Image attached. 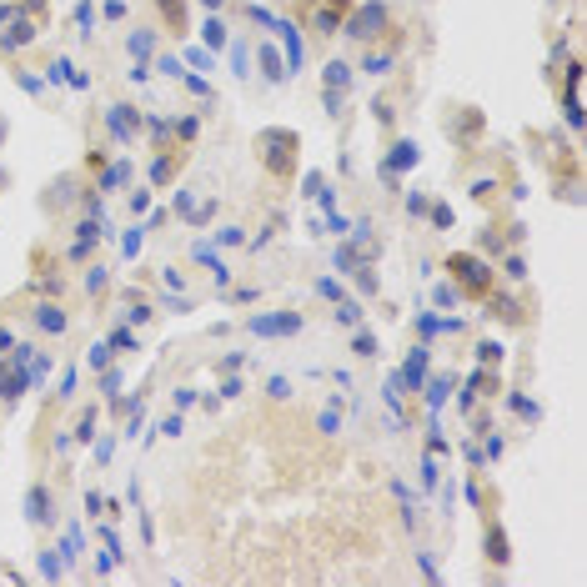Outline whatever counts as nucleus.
Returning a JSON list of instances; mask_svg holds the SVG:
<instances>
[{
    "mask_svg": "<svg viewBox=\"0 0 587 587\" xmlns=\"http://www.w3.org/2000/svg\"><path fill=\"white\" fill-rule=\"evenodd\" d=\"M256 146L267 151V166L276 171V176H286V171H292V146H296L292 131H261V140H256Z\"/></svg>",
    "mask_w": 587,
    "mask_h": 587,
    "instance_id": "f257e3e1",
    "label": "nucleus"
},
{
    "mask_svg": "<svg viewBox=\"0 0 587 587\" xmlns=\"http://www.w3.org/2000/svg\"><path fill=\"white\" fill-rule=\"evenodd\" d=\"M382 26H387V5H362V11L346 21V36L352 40H377Z\"/></svg>",
    "mask_w": 587,
    "mask_h": 587,
    "instance_id": "f03ea898",
    "label": "nucleus"
},
{
    "mask_svg": "<svg viewBox=\"0 0 587 587\" xmlns=\"http://www.w3.org/2000/svg\"><path fill=\"white\" fill-rule=\"evenodd\" d=\"M447 267L457 271V281L467 286V292H487V286H492V271H487L477 256H452Z\"/></svg>",
    "mask_w": 587,
    "mask_h": 587,
    "instance_id": "7ed1b4c3",
    "label": "nucleus"
},
{
    "mask_svg": "<svg viewBox=\"0 0 587 587\" xmlns=\"http://www.w3.org/2000/svg\"><path fill=\"white\" fill-rule=\"evenodd\" d=\"M296 327H302V317H256L251 321V332H261V336H286Z\"/></svg>",
    "mask_w": 587,
    "mask_h": 587,
    "instance_id": "20e7f679",
    "label": "nucleus"
},
{
    "mask_svg": "<svg viewBox=\"0 0 587 587\" xmlns=\"http://www.w3.org/2000/svg\"><path fill=\"white\" fill-rule=\"evenodd\" d=\"M156 5H161V15H166L176 30H186V0H156Z\"/></svg>",
    "mask_w": 587,
    "mask_h": 587,
    "instance_id": "39448f33",
    "label": "nucleus"
},
{
    "mask_svg": "<svg viewBox=\"0 0 587 587\" xmlns=\"http://www.w3.org/2000/svg\"><path fill=\"white\" fill-rule=\"evenodd\" d=\"M412 161H417V146H412V140H402V146L392 151V161H387V166L402 171V166H412Z\"/></svg>",
    "mask_w": 587,
    "mask_h": 587,
    "instance_id": "423d86ee",
    "label": "nucleus"
},
{
    "mask_svg": "<svg viewBox=\"0 0 587 587\" xmlns=\"http://www.w3.org/2000/svg\"><path fill=\"white\" fill-rule=\"evenodd\" d=\"M261 71H267V81H281L286 71H281V61H276V51L271 46H261Z\"/></svg>",
    "mask_w": 587,
    "mask_h": 587,
    "instance_id": "0eeeda50",
    "label": "nucleus"
},
{
    "mask_svg": "<svg viewBox=\"0 0 587 587\" xmlns=\"http://www.w3.org/2000/svg\"><path fill=\"white\" fill-rule=\"evenodd\" d=\"M30 517H36V523H46V517H51V498H46V492H30Z\"/></svg>",
    "mask_w": 587,
    "mask_h": 587,
    "instance_id": "6e6552de",
    "label": "nucleus"
},
{
    "mask_svg": "<svg viewBox=\"0 0 587 587\" xmlns=\"http://www.w3.org/2000/svg\"><path fill=\"white\" fill-rule=\"evenodd\" d=\"M487 557L507 562V537H502V532H487Z\"/></svg>",
    "mask_w": 587,
    "mask_h": 587,
    "instance_id": "1a4fd4ad",
    "label": "nucleus"
},
{
    "mask_svg": "<svg viewBox=\"0 0 587 587\" xmlns=\"http://www.w3.org/2000/svg\"><path fill=\"white\" fill-rule=\"evenodd\" d=\"M40 327H46V332H65V317L55 307H40Z\"/></svg>",
    "mask_w": 587,
    "mask_h": 587,
    "instance_id": "9d476101",
    "label": "nucleus"
},
{
    "mask_svg": "<svg viewBox=\"0 0 587 587\" xmlns=\"http://www.w3.org/2000/svg\"><path fill=\"white\" fill-rule=\"evenodd\" d=\"M327 81H332V86H346V81H352V65L332 61V65H327Z\"/></svg>",
    "mask_w": 587,
    "mask_h": 587,
    "instance_id": "9b49d317",
    "label": "nucleus"
},
{
    "mask_svg": "<svg viewBox=\"0 0 587 587\" xmlns=\"http://www.w3.org/2000/svg\"><path fill=\"white\" fill-rule=\"evenodd\" d=\"M206 46H226V30H221V21H206Z\"/></svg>",
    "mask_w": 587,
    "mask_h": 587,
    "instance_id": "f8f14e48",
    "label": "nucleus"
},
{
    "mask_svg": "<svg viewBox=\"0 0 587 587\" xmlns=\"http://www.w3.org/2000/svg\"><path fill=\"white\" fill-rule=\"evenodd\" d=\"M421 371H427V357H412V367H407V382L412 387H421Z\"/></svg>",
    "mask_w": 587,
    "mask_h": 587,
    "instance_id": "ddd939ff",
    "label": "nucleus"
},
{
    "mask_svg": "<svg viewBox=\"0 0 587 587\" xmlns=\"http://www.w3.org/2000/svg\"><path fill=\"white\" fill-rule=\"evenodd\" d=\"M357 317H362V311H357V302H342V307H336V321H346V327H352Z\"/></svg>",
    "mask_w": 587,
    "mask_h": 587,
    "instance_id": "4468645a",
    "label": "nucleus"
},
{
    "mask_svg": "<svg viewBox=\"0 0 587 587\" xmlns=\"http://www.w3.org/2000/svg\"><path fill=\"white\" fill-rule=\"evenodd\" d=\"M30 36H36V30H30V21H21V26H15V30H11V46H26V40H30Z\"/></svg>",
    "mask_w": 587,
    "mask_h": 587,
    "instance_id": "2eb2a0df",
    "label": "nucleus"
},
{
    "mask_svg": "<svg viewBox=\"0 0 587 587\" xmlns=\"http://www.w3.org/2000/svg\"><path fill=\"white\" fill-rule=\"evenodd\" d=\"M332 11H352V0H332Z\"/></svg>",
    "mask_w": 587,
    "mask_h": 587,
    "instance_id": "dca6fc26",
    "label": "nucleus"
},
{
    "mask_svg": "<svg viewBox=\"0 0 587 587\" xmlns=\"http://www.w3.org/2000/svg\"><path fill=\"white\" fill-rule=\"evenodd\" d=\"M206 5H221V0H206Z\"/></svg>",
    "mask_w": 587,
    "mask_h": 587,
    "instance_id": "f3484780",
    "label": "nucleus"
},
{
    "mask_svg": "<svg viewBox=\"0 0 587 587\" xmlns=\"http://www.w3.org/2000/svg\"><path fill=\"white\" fill-rule=\"evenodd\" d=\"M0 136H5V126H0Z\"/></svg>",
    "mask_w": 587,
    "mask_h": 587,
    "instance_id": "a211bd4d",
    "label": "nucleus"
}]
</instances>
